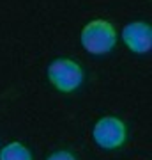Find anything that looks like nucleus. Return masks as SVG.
<instances>
[{"mask_svg": "<svg viewBox=\"0 0 152 160\" xmlns=\"http://www.w3.org/2000/svg\"><path fill=\"white\" fill-rule=\"evenodd\" d=\"M117 43V32L106 20H94L81 30V45L94 55L108 53Z\"/></svg>", "mask_w": 152, "mask_h": 160, "instance_id": "f257e3e1", "label": "nucleus"}, {"mask_svg": "<svg viewBox=\"0 0 152 160\" xmlns=\"http://www.w3.org/2000/svg\"><path fill=\"white\" fill-rule=\"evenodd\" d=\"M48 78L53 86L62 92H71L78 89L83 82V71L80 64L69 59H57L48 68Z\"/></svg>", "mask_w": 152, "mask_h": 160, "instance_id": "f03ea898", "label": "nucleus"}, {"mask_svg": "<svg viewBox=\"0 0 152 160\" xmlns=\"http://www.w3.org/2000/svg\"><path fill=\"white\" fill-rule=\"evenodd\" d=\"M92 135H94L97 146L104 149H117L126 141V125L117 118L106 116L94 125Z\"/></svg>", "mask_w": 152, "mask_h": 160, "instance_id": "7ed1b4c3", "label": "nucleus"}, {"mask_svg": "<svg viewBox=\"0 0 152 160\" xmlns=\"http://www.w3.org/2000/svg\"><path fill=\"white\" fill-rule=\"evenodd\" d=\"M122 39L131 52L147 53L152 48V29L143 22H133L122 30Z\"/></svg>", "mask_w": 152, "mask_h": 160, "instance_id": "20e7f679", "label": "nucleus"}, {"mask_svg": "<svg viewBox=\"0 0 152 160\" xmlns=\"http://www.w3.org/2000/svg\"><path fill=\"white\" fill-rule=\"evenodd\" d=\"M0 160H32V155L21 142H9L0 151Z\"/></svg>", "mask_w": 152, "mask_h": 160, "instance_id": "39448f33", "label": "nucleus"}, {"mask_svg": "<svg viewBox=\"0 0 152 160\" xmlns=\"http://www.w3.org/2000/svg\"><path fill=\"white\" fill-rule=\"evenodd\" d=\"M48 160H76V158L69 151H55V153H51L48 157Z\"/></svg>", "mask_w": 152, "mask_h": 160, "instance_id": "423d86ee", "label": "nucleus"}]
</instances>
